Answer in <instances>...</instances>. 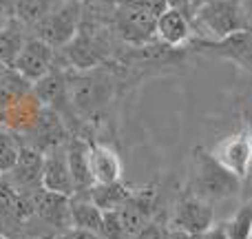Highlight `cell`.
Returning <instances> with one entry per match:
<instances>
[{"label": "cell", "mask_w": 252, "mask_h": 239, "mask_svg": "<svg viewBox=\"0 0 252 239\" xmlns=\"http://www.w3.org/2000/svg\"><path fill=\"white\" fill-rule=\"evenodd\" d=\"M66 162L73 177L75 195H89L93 182L91 175V160H89V139L80 135H71L66 142Z\"/></svg>", "instance_id": "cell-14"}, {"label": "cell", "mask_w": 252, "mask_h": 239, "mask_svg": "<svg viewBox=\"0 0 252 239\" xmlns=\"http://www.w3.org/2000/svg\"><path fill=\"white\" fill-rule=\"evenodd\" d=\"M208 153L235 177L244 182L252 173V133L248 129H239L237 133L221 137L208 148Z\"/></svg>", "instance_id": "cell-6"}, {"label": "cell", "mask_w": 252, "mask_h": 239, "mask_svg": "<svg viewBox=\"0 0 252 239\" xmlns=\"http://www.w3.org/2000/svg\"><path fill=\"white\" fill-rule=\"evenodd\" d=\"M102 217H104V213L93 204L89 195H73L71 197V226L73 228L100 233Z\"/></svg>", "instance_id": "cell-18"}, {"label": "cell", "mask_w": 252, "mask_h": 239, "mask_svg": "<svg viewBox=\"0 0 252 239\" xmlns=\"http://www.w3.org/2000/svg\"><path fill=\"white\" fill-rule=\"evenodd\" d=\"M9 69H11V67H7V65H2V62H0V78H2V75L7 73Z\"/></svg>", "instance_id": "cell-30"}, {"label": "cell", "mask_w": 252, "mask_h": 239, "mask_svg": "<svg viewBox=\"0 0 252 239\" xmlns=\"http://www.w3.org/2000/svg\"><path fill=\"white\" fill-rule=\"evenodd\" d=\"M97 237L100 239H130V235L126 233V228L122 226V219H120L118 210H109V213H104Z\"/></svg>", "instance_id": "cell-22"}, {"label": "cell", "mask_w": 252, "mask_h": 239, "mask_svg": "<svg viewBox=\"0 0 252 239\" xmlns=\"http://www.w3.org/2000/svg\"><path fill=\"white\" fill-rule=\"evenodd\" d=\"M155 35H157V42H161L168 49H186L192 38L190 18L184 16L177 9L166 7L164 11L157 16Z\"/></svg>", "instance_id": "cell-13"}, {"label": "cell", "mask_w": 252, "mask_h": 239, "mask_svg": "<svg viewBox=\"0 0 252 239\" xmlns=\"http://www.w3.org/2000/svg\"><path fill=\"white\" fill-rule=\"evenodd\" d=\"M130 195H133V188L126 186L122 179L120 182H111V184H93L91 191H89L91 202L102 213L118 210L120 206H124L130 200Z\"/></svg>", "instance_id": "cell-17"}, {"label": "cell", "mask_w": 252, "mask_h": 239, "mask_svg": "<svg viewBox=\"0 0 252 239\" xmlns=\"http://www.w3.org/2000/svg\"><path fill=\"white\" fill-rule=\"evenodd\" d=\"M166 4H168L170 9H177V11H182L184 16L192 18V0H166Z\"/></svg>", "instance_id": "cell-26"}, {"label": "cell", "mask_w": 252, "mask_h": 239, "mask_svg": "<svg viewBox=\"0 0 252 239\" xmlns=\"http://www.w3.org/2000/svg\"><path fill=\"white\" fill-rule=\"evenodd\" d=\"M56 239H100V237H97V233L82 231V228H73V226H71L69 231L60 233Z\"/></svg>", "instance_id": "cell-24"}, {"label": "cell", "mask_w": 252, "mask_h": 239, "mask_svg": "<svg viewBox=\"0 0 252 239\" xmlns=\"http://www.w3.org/2000/svg\"><path fill=\"white\" fill-rule=\"evenodd\" d=\"M69 137H71L69 126L64 124L62 115L58 113L56 109H51V106H42V111H40L35 124L31 126L27 133L18 135V139H20L22 144H27V146L40 151L42 155L47 151L58 148V146H64V144L69 142Z\"/></svg>", "instance_id": "cell-8"}, {"label": "cell", "mask_w": 252, "mask_h": 239, "mask_svg": "<svg viewBox=\"0 0 252 239\" xmlns=\"http://www.w3.org/2000/svg\"><path fill=\"white\" fill-rule=\"evenodd\" d=\"M82 22V4L80 0H58L51 11L35 27H31V35L47 42L51 49H62L75 38Z\"/></svg>", "instance_id": "cell-4"}, {"label": "cell", "mask_w": 252, "mask_h": 239, "mask_svg": "<svg viewBox=\"0 0 252 239\" xmlns=\"http://www.w3.org/2000/svg\"><path fill=\"white\" fill-rule=\"evenodd\" d=\"M29 34L31 31L27 29L20 20H16L13 16L9 18L4 29L0 31V62H2V65H7L13 69V62H16L18 53H20L22 47H25Z\"/></svg>", "instance_id": "cell-16"}, {"label": "cell", "mask_w": 252, "mask_h": 239, "mask_svg": "<svg viewBox=\"0 0 252 239\" xmlns=\"http://www.w3.org/2000/svg\"><path fill=\"white\" fill-rule=\"evenodd\" d=\"M56 2L58 0H11V16L31 29L51 11Z\"/></svg>", "instance_id": "cell-19"}, {"label": "cell", "mask_w": 252, "mask_h": 239, "mask_svg": "<svg viewBox=\"0 0 252 239\" xmlns=\"http://www.w3.org/2000/svg\"><path fill=\"white\" fill-rule=\"evenodd\" d=\"M201 2H206V0H192V11H195V7H199Z\"/></svg>", "instance_id": "cell-31"}, {"label": "cell", "mask_w": 252, "mask_h": 239, "mask_svg": "<svg viewBox=\"0 0 252 239\" xmlns=\"http://www.w3.org/2000/svg\"><path fill=\"white\" fill-rule=\"evenodd\" d=\"M199 239H230L228 237V231H226V222L221 224H213L206 233H201Z\"/></svg>", "instance_id": "cell-25"}, {"label": "cell", "mask_w": 252, "mask_h": 239, "mask_svg": "<svg viewBox=\"0 0 252 239\" xmlns=\"http://www.w3.org/2000/svg\"><path fill=\"white\" fill-rule=\"evenodd\" d=\"M188 49H192L197 53H204V56L230 60L237 67L252 73V29L237 31V34L228 35L223 40H206V38L192 35L190 42H188Z\"/></svg>", "instance_id": "cell-7"}, {"label": "cell", "mask_w": 252, "mask_h": 239, "mask_svg": "<svg viewBox=\"0 0 252 239\" xmlns=\"http://www.w3.org/2000/svg\"><path fill=\"white\" fill-rule=\"evenodd\" d=\"M241 191V179L228 173L208 151H195V177L190 184V193L206 202H221L237 197Z\"/></svg>", "instance_id": "cell-3"}, {"label": "cell", "mask_w": 252, "mask_h": 239, "mask_svg": "<svg viewBox=\"0 0 252 239\" xmlns=\"http://www.w3.org/2000/svg\"><path fill=\"white\" fill-rule=\"evenodd\" d=\"M4 177L20 195H33L42 188V153L20 142L18 162Z\"/></svg>", "instance_id": "cell-11"}, {"label": "cell", "mask_w": 252, "mask_h": 239, "mask_svg": "<svg viewBox=\"0 0 252 239\" xmlns=\"http://www.w3.org/2000/svg\"><path fill=\"white\" fill-rule=\"evenodd\" d=\"M166 239H199V235H190V233H184V231H175V228H168V233H166Z\"/></svg>", "instance_id": "cell-28"}, {"label": "cell", "mask_w": 252, "mask_h": 239, "mask_svg": "<svg viewBox=\"0 0 252 239\" xmlns=\"http://www.w3.org/2000/svg\"><path fill=\"white\" fill-rule=\"evenodd\" d=\"M250 186H252V182H250Z\"/></svg>", "instance_id": "cell-32"}, {"label": "cell", "mask_w": 252, "mask_h": 239, "mask_svg": "<svg viewBox=\"0 0 252 239\" xmlns=\"http://www.w3.org/2000/svg\"><path fill=\"white\" fill-rule=\"evenodd\" d=\"M157 16L151 9L133 2V0H118L113 11V27L118 35L130 47H144L157 40L155 35Z\"/></svg>", "instance_id": "cell-5"}, {"label": "cell", "mask_w": 252, "mask_h": 239, "mask_svg": "<svg viewBox=\"0 0 252 239\" xmlns=\"http://www.w3.org/2000/svg\"><path fill=\"white\" fill-rule=\"evenodd\" d=\"M20 153V139L13 131L0 129V175H7L16 166Z\"/></svg>", "instance_id": "cell-20"}, {"label": "cell", "mask_w": 252, "mask_h": 239, "mask_svg": "<svg viewBox=\"0 0 252 239\" xmlns=\"http://www.w3.org/2000/svg\"><path fill=\"white\" fill-rule=\"evenodd\" d=\"M190 27L192 35L206 40H223L237 31L252 29L241 0H206L195 7Z\"/></svg>", "instance_id": "cell-2"}, {"label": "cell", "mask_w": 252, "mask_h": 239, "mask_svg": "<svg viewBox=\"0 0 252 239\" xmlns=\"http://www.w3.org/2000/svg\"><path fill=\"white\" fill-rule=\"evenodd\" d=\"M42 188L66 197L75 195L73 177H71L69 162H66V144L42 155Z\"/></svg>", "instance_id": "cell-12"}, {"label": "cell", "mask_w": 252, "mask_h": 239, "mask_svg": "<svg viewBox=\"0 0 252 239\" xmlns=\"http://www.w3.org/2000/svg\"><path fill=\"white\" fill-rule=\"evenodd\" d=\"M213 224H215L213 204L197 195H192V193L188 191L186 195L175 204L168 228L190 233V235H201V233H206Z\"/></svg>", "instance_id": "cell-9"}, {"label": "cell", "mask_w": 252, "mask_h": 239, "mask_svg": "<svg viewBox=\"0 0 252 239\" xmlns=\"http://www.w3.org/2000/svg\"><path fill=\"white\" fill-rule=\"evenodd\" d=\"M11 18V11H9L4 4H0V31L4 29V25H7V20Z\"/></svg>", "instance_id": "cell-29"}, {"label": "cell", "mask_w": 252, "mask_h": 239, "mask_svg": "<svg viewBox=\"0 0 252 239\" xmlns=\"http://www.w3.org/2000/svg\"><path fill=\"white\" fill-rule=\"evenodd\" d=\"M53 65H56V49H51L47 42L29 34L25 47L13 62V69L29 84H33L40 78H44L53 69Z\"/></svg>", "instance_id": "cell-10"}, {"label": "cell", "mask_w": 252, "mask_h": 239, "mask_svg": "<svg viewBox=\"0 0 252 239\" xmlns=\"http://www.w3.org/2000/svg\"><path fill=\"white\" fill-rule=\"evenodd\" d=\"M166 233H168V226H164V224L155 217L139 228L135 239H166Z\"/></svg>", "instance_id": "cell-23"}, {"label": "cell", "mask_w": 252, "mask_h": 239, "mask_svg": "<svg viewBox=\"0 0 252 239\" xmlns=\"http://www.w3.org/2000/svg\"><path fill=\"white\" fill-rule=\"evenodd\" d=\"M230 239H252V204H244L226 222Z\"/></svg>", "instance_id": "cell-21"}, {"label": "cell", "mask_w": 252, "mask_h": 239, "mask_svg": "<svg viewBox=\"0 0 252 239\" xmlns=\"http://www.w3.org/2000/svg\"><path fill=\"white\" fill-rule=\"evenodd\" d=\"M89 160L95 184H111L122 179V160L113 146L89 139Z\"/></svg>", "instance_id": "cell-15"}, {"label": "cell", "mask_w": 252, "mask_h": 239, "mask_svg": "<svg viewBox=\"0 0 252 239\" xmlns=\"http://www.w3.org/2000/svg\"><path fill=\"white\" fill-rule=\"evenodd\" d=\"M133 2H137V4H142V7L151 9L155 16H159V13L168 7V4H166V0H133Z\"/></svg>", "instance_id": "cell-27"}, {"label": "cell", "mask_w": 252, "mask_h": 239, "mask_svg": "<svg viewBox=\"0 0 252 239\" xmlns=\"http://www.w3.org/2000/svg\"><path fill=\"white\" fill-rule=\"evenodd\" d=\"M115 75L109 69L95 67L87 71H66V98L80 122L95 120L113 102Z\"/></svg>", "instance_id": "cell-1"}]
</instances>
